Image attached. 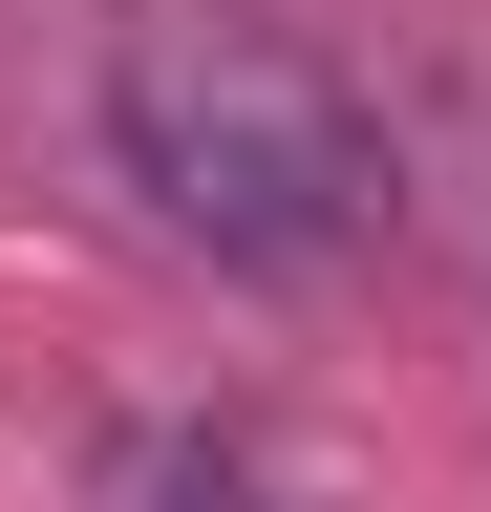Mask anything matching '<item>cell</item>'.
I'll list each match as a JSON object with an SVG mask.
<instances>
[{"label":"cell","mask_w":491,"mask_h":512,"mask_svg":"<svg viewBox=\"0 0 491 512\" xmlns=\"http://www.w3.org/2000/svg\"><path fill=\"white\" fill-rule=\"evenodd\" d=\"M107 150L193 256H257V278H299V256H342L385 214V128L342 107V64L235 43V22H150L107 64Z\"/></svg>","instance_id":"cell-1"},{"label":"cell","mask_w":491,"mask_h":512,"mask_svg":"<svg viewBox=\"0 0 491 512\" xmlns=\"http://www.w3.org/2000/svg\"><path fill=\"white\" fill-rule=\"evenodd\" d=\"M150 512H299V491L257 470V448H171V470H150Z\"/></svg>","instance_id":"cell-2"}]
</instances>
